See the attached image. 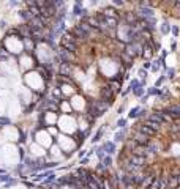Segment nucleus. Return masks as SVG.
Wrapping results in <instances>:
<instances>
[{"label": "nucleus", "instance_id": "nucleus-1", "mask_svg": "<svg viewBox=\"0 0 180 189\" xmlns=\"http://www.w3.org/2000/svg\"><path fill=\"white\" fill-rule=\"evenodd\" d=\"M90 30H92V27H90L89 24H79V25H76L74 30H73V36H74V38H79V39H85L89 36Z\"/></svg>", "mask_w": 180, "mask_h": 189}, {"label": "nucleus", "instance_id": "nucleus-2", "mask_svg": "<svg viewBox=\"0 0 180 189\" xmlns=\"http://www.w3.org/2000/svg\"><path fill=\"white\" fill-rule=\"evenodd\" d=\"M62 46H63V49L68 50V52H76V50H78L76 38L71 35V33H66V35L63 36V39H62Z\"/></svg>", "mask_w": 180, "mask_h": 189}, {"label": "nucleus", "instance_id": "nucleus-3", "mask_svg": "<svg viewBox=\"0 0 180 189\" xmlns=\"http://www.w3.org/2000/svg\"><path fill=\"white\" fill-rule=\"evenodd\" d=\"M139 133L144 134V136H147V137H152V136H155L156 134V129H153L152 126H149V124H144V126H141Z\"/></svg>", "mask_w": 180, "mask_h": 189}, {"label": "nucleus", "instance_id": "nucleus-4", "mask_svg": "<svg viewBox=\"0 0 180 189\" xmlns=\"http://www.w3.org/2000/svg\"><path fill=\"white\" fill-rule=\"evenodd\" d=\"M134 142L138 145H147L149 143V137L144 136V134H141V133H138L136 134V137H134Z\"/></svg>", "mask_w": 180, "mask_h": 189}, {"label": "nucleus", "instance_id": "nucleus-5", "mask_svg": "<svg viewBox=\"0 0 180 189\" xmlns=\"http://www.w3.org/2000/svg\"><path fill=\"white\" fill-rule=\"evenodd\" d=\"M60 57L63 58V63H70V62L73 60L71 52H68V50H65V49H62V50H60Z\"/></svg>", "mask_w": 180, "mask_h": 189}, {"label": "nucleus", "instance_id": "nucleus-6", "mask_svg": "<svg viewBox=\"0 0 180 189\" xmlns=\"http://www.w3.org/2000/svg\"><path fill=\"white\" fill-rule=\"evenodd\" d=\"M71 73V68H70V63H63L60 65V74L62 76H68V74Z\"/></svg>", "mask_w": 180, "mask_h": 189}, {"label": "nucleus", "instance_id": "nucleus-7", "mask_svg": "<svg viewBox=\"0 0 180 189\" xmlns=\"http://www.w3.org/2000/svg\"><path fill=\"white\" fill-rule=\"evenodd\" d=\"M101 94H103V98H108V101H106V103H109V104L112 103V98H114V94H112V92H111L109 88H103V90H101Z\"/></svg>", "mask_w": 180, "mask_h": 189}, {"label": "nucleus", "instance_id": "nucleus-8", "mask_svg": "<svg viewBox=\"0 0 180 189\" xmlns=\"http://www.w3.org/2000/svg\"><path fill=\"white\" fill-rule=\"evenodd\" d=\"M139 49H141V46L139 44H133V46L128 47V54L130 55H133V57H136L139 54Z\"/></svg>", "mask_w": 180, "mask_h": 189}, {"label": "nucleus", "instance_id": "nucleus-9", "mask_svg": "<svg viewBox=\"0 0 180 189\" xmlns=\"http://www.w3.org/2000/svg\"><path fill=\"white\" fill-rule=\"evenodd\" d=\"M21 18H22V19H25V21H27V22H29V21H30V19H32V18H33V16H32V14H30V11H29V10H25V11H21Z\"/></svg>", "mask_w": 180, "mask_h": 189}, {"label": "nucleus", "instance_id": "nucleus-10", "mask_svg": "<svg viewBox=\"0 0 180 189\" xmlns=\"http://www.w3.org/2000/svg\"><path fill=\"white\" fill-rule=\"evenodd\" d=\"M6 54H5V49H0V58H6Z\"/></svg>", "mask_w": 180, "mask_h": 189}]
</instances>
